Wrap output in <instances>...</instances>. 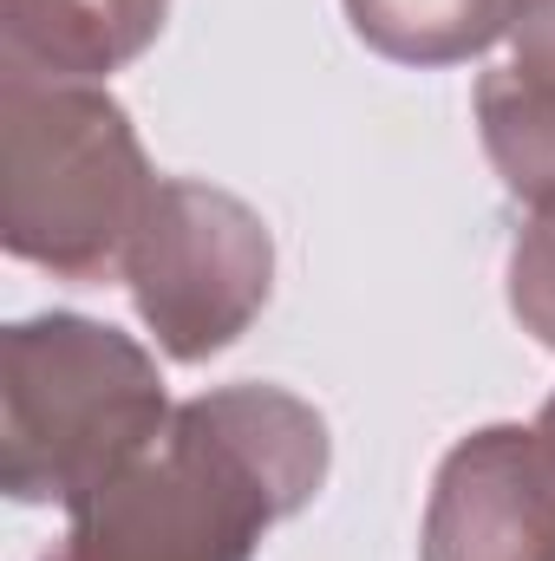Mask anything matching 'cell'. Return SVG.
I'll return each mask as SVG.
<instances>
[{
  "label": "cell",
  "mask_w": 555,
  "mask_h": 561,
  "mask_svg": "<svg viewBox=\"0 0 555 561\" xmlns=\"http://www.w3.org/2000/svg\"><path fill=\"white\" fill-rule=\"evenodd\" d=\"M510 313L555 353V216H530L510 249Z\"/></svg>",
  "instance_id": "cell-9"
},
{
  "label": "cell",
  "mask_w": 555,
  "mask_h": 561,
  "mask_svg": "<svg viewBox=\"0 0 555 561\" xmlns=\"http://www.w3.org/2000/svg\"><path fill=\"white\" fill-rule=\"evenodd\" d=\"M353 33L393 66H464L517 33L523 0H340Z\"/></svg>",
  "instance_id": "cell-8"
},
{
  "label": "cell",
  "mask_w": 555,
  "mask_h": 561,
  "mask_svg": "<svg viewBox=\"0 0 555 561\" xmlns=\"http://www.w3.org/2000/svg\"><path fill=\"white\" fill-rule=\"evenodd\" d=\"M327 457V419L287 386L196 392L138 463L66 510L39 561H256L262 536L320 496Z\"/></svg>",
  "instance_id": "cell-1"
},
{
  "label": "cell",
  "mask_w": 555,
  "mask_h": 561,
  "mask_svg": "<svg viewBox=\"0 0 555 561\" xmlns=\"http://www.w3.org/2000/svg\"><path fill=\"white\" fill-rule=\"evenodd\" d=\"M523 13H555V0H523Z\"/></svg>",
  "instance_id": "cell-11"
},
{
  "label": "cell",
  "mask_w": 555,
  "mask_h": 561,
  "mask_svg": "<svg viewBox=\"0 0 555 561\" xmlns=\"http://www.w3.org/2000/svg\"><path fill=\"white\" fill-rule=\"evenodd\" d=\"M125 287L150 340L177 366H203L229 353L269 307L275 236L242 196L203 176H163L144 229L132 236Z\"/></svg>",
  "instance_id": "cell-4"
},
{
  "label": "cell",
  "mask_w": 555,
  "mask_h": 561,
  "mask_svg": "<svg viewBox=\"0 0 555 561\" xmlns=\"http://www.w3.org/2000/svg\"><path fill=\"white\" fill-rule=\"evenodd\" d=\"M517 53L477 79V138L503 190L555 216V13H517Z\"/></svg>",
  "instance_id": "cell-6"
},
{
  "label": "cell",
  "mask_w": 555,
  "mask_h": 561,
  "mask_svg": "<svg viewBox=\"0 0 555 561\" xmlns=\"http://www.w3.org/2000/svg\"><path fill=\"white\" fill-rule=\"evenodd\" d=\"M170 0H0V72L105 79L163 33Z\"/></svg>",
  "instance_id": "cell-7"
},
{
  "label": "cell",
  "mask_w": 555,
  "mask_h": 561,
  "mask_svg": "<svg viewBox=\"0 0 555 561\" xmlns=\"http://www.w3.org/2000/svg\"><path fill=\"white\" fill-rule=\"evenodd\" d=\"M418 561H555V444L536 424H484L444 450Z\"/></svg>",
  "instance_id": "cell-5"
},
{
  "label": "cell",
  "mask_w": 555,
  "mask_h": 561,
  "mask_svg": "<svg viewBox=\"0 0 555 561\" xmlns=\"http://www.w3.org/2000/svg\"><path fill=\"white\" fill-rule=\"evenodd\" d=\"M163 373L92 313H33L0 333V490L13 503H86L170 424Z\"/></svg>",
  "instance_id": "cell-3"
},
{
  "label": "cell",
  "mask_w": 555,
  "mask_h": 561,
  "mask_svg": "<svg viewBox=\"0 0 555 561\" xmlns=\"http://www.w3.org/2000/svg\"><path fill=\"white\" fill-rule=\"evenodd\" d=\"M536 431H543V437L555 444V392H550V405H543V419H536Z\"/></svg>",
  "instance_id": "cell-10"
},
{
  "label": "cell",
  "mask_w": 555,
  "mask_h": 561,
  "mask_svg": "<svg viewBox=\"0 0 555 561\" xmlns=\"http://www.w3.org/2000/svg\"><path fill=\"white\" fill-rule=\"evenodd\" d=\"M157 183L105 85L0 72V242L13 262L79 287L125 275Z\"/></svg>",
  "instance_id": "cell-2"
}]
</instances>
